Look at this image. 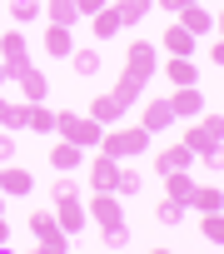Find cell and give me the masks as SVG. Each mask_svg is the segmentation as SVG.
Wrapping results in <instances>:
<instances>
[{
	"mask_svg": "<svg viewBox=\"0 0 224 254\" xmlns=\"http://www.w3.org/2000/svg\"><path fill=\"white\" fill-rule=\"evenodd\" d=\"M100 150L105 155H115V160H130V155H145L150 150V130L135 120V125H105V135H100Z\"/></svg>",
	"mask_w": 224,
	"mask_h": 254,
	"instance_id": "cell-2",
	"label": "cell"
},
{
	"mask_svg": "<svg viewBox=\"0 0 224 254\" xmlns=\"http://www.w3.org/2000/svg\"><path fill=\"white\" fill-rule=\"evenodd\" d=\"M184 209H189L184 199H169V194H165V199L155 204V219H160V224H179V219H184Z\"/></svg>",
	"mask_w": 224,
	"mask_h": 254,
	"instance_id": "cell-30",
	"label": "cell"
},
{
	"mask_svg": "<svg viewBox=\"0 0 224 254\" xmlns=\"http://www.w3.org/2000/svg\"><path fill=\"white\" fill-rule=\"evenodd\" d=\"M199 160H204L209 170H224V145H214V150H209V155H199Z\"/></svg>",
	"mask_w": 224,
	"mask_h": 254,
	"instance_id": "cell-37",
	"label": "cell"
},
{
	"mask_svg": "<svg viewBox=\"0 0 224 254\" xmlns=\"http://www.w3.org/2000/svg\"><path fill=\"white\" fill-rule=\"evenodd\" d=\"M10 244V224H5V214H0V249Z\"/></svg>",
	"mask_w": 224,
	"mask_h": 254,
	"instance_id": "cell-40",
	"label": "cell"
},
{
	"mask_svg": "<svg viewBox=\"0 0 224 254\" xmlns=\"http://www.w3.org/2000/svg\"><path fill=\"white\" fill-rule=\"evenodd\" d=\"M25 125H30V130H40V135H55V110H45V100H35Z\"/></svg>",
	"mask_w": 224,
	"mask_h": 254,
	"instance_id": "cell-29",
	"label": "cell"
},
{
	"mask_svg": "<svg viewBox=\"0 0 224 254\" xmlns=\"http://www.w3.org/2000/svg\"><path fill=\"white\" fill-rule=\"evenodd\" d=\"M55 135H65L70 145H80V150H100V135H105V125L85 110H55Z\"/></svg>",
	"mask_w": 224,
	"mask_h": 254,
	"instance_id": "cell-1",
	"label": "cell"
},
{
	"mask_svg": "<svg viewBox=\"0 0 224 254\" xmlns=\"http://www.w3.org/2000/svg\"><path fill=\"white\" fill-rule=\"evenodd\" d=\"M184 204H189V209H199V214L224 209V190H219V185H194V194H189Z\"/></svg>",
	"mask_w": 224,
	"mask_h": 254,
	"instance_id": "cell-22",
	"label": "cell"
},
{
	"mask_svg": "<svg viewBox=\"0 0 224 254\" xmlns=\"http://www.w3.org/2000/svg\"><path fill=\"white\" fill-rule=\"evenodd\" d=\"M45 160H50L60 175H70V170H80V165H85V150H80V145H70V140L60 135V140L50 145V155H45Z\"/></svg>",
	"mask_w": 224,
	"mask_h": 254,
	"instance_id": "cell-16",
	"label": "cell"
},
{
	"mask_svg": "<svg viewBox=\"0 0 224 254\" xmlns=\"http://www.w3.org/2000/svg\"><path fill=\"white\" fill-rule=\"evenodd\" d=\"M209 65H219V70H224V35H219V40H209Z\"/></svg>",
	"mask_w": 224,
	"mask_h": 254,
	"instance_id": "cell-38",
	"label": "cell"
},
{
	"mask_svg": "<svg viewBox=\"0 0 224 254\" xmlns=\"http://www.w3.org/2000/svg\"><path fill=\"white\" fill-rule=\"evenodd\" d=\"M169 105H174V120H194V115H204V90L199 85H179L169 95Z\"/></svg>",
	"mask_w": 224,
	"mask_h": 254,
	"instance_id": "cell-13",
	"label": "cell"
},
{
	"mask_svg": "<svg viewBox=\"0 0 224 254\" xmlns=\"http://www.w3.org/2000/svg\"><path fill=\"white\" fill-rule=\"evenodd\" d=\"M0 214H5V194H0Z\"/></svg>",
	"mask_w": 224,
	"mask_h": 254,
	"instance_id": "cell-43",
	"label": "cell"
},
{
	"mask_svg": "<svg viewBox=\"0 0 224 254\" xmlns=\"http://www.w3.org/2000/svg\"><path fill=\"white\" fill-rule=\"evenodd\" d=\"M160 45H165V55H194V45H199V35H189L179 20L169 25V30H160Z\"/></svg>",
	"mask_w": 224,
	"mask_h": 254,
	"instance_id": "cell-17",
	"label": "cell"
},
{
	"mask_svg": "<svg viewBox=\"0 0 224 254\" xmlns=\"http://www.w3.org/2000/svg\"><path fill=\"white\" fill-rule=\"evenodd\" d=\"M40 10H45V15L55 20V25H70V30L80 25V5H75V0H45Z\"/></svg>",
	"mask_w": 224,
	"mask_h": 254,
	"instance_id": "cell-23",
	"label": "cell"
},
{
	"mask_svg": "<svg viewBox=\"0 0 224 254\" xmlns=\"http://www.w3.org/2000/svg\"><path fill=\"white\" fill-rule=\"evenodd\" d=\"M30 190H35V175L25 165H15V160L0 165V194H5V199H25Z\"/></svg>",
	"mask_w": 224,
	"mask_h": 254,
	"instance_id": "cell-7",
	"label": "cell"
},
{
	"mask_svg": "<svg viewBox=\"0 0 224 254\" xmlns=\"http://www.w3.org/2000/svg\"><path fill=\"white\" fill-rule=\"evenodd\" d=\"M85 209H90V219H95L100 229H120V224H125V199H120L115 190H90Z\"/></svg>",
	"mask_w": 224,
	"mask_h": 254,
	"instance_id": "cell-4",
	"label": "cell"
},
{
	"mask_svg": "<svg viewBox=\"0 0 224 254\" xmlns=\"http://www.w3.org/2000/svg\"><path fill=\"white\" fill-rule=\"evenodd\" d=\"M70 70H75V75H100V50L75 45V50H70Z\"/></svg>",
	"mask_w": 224,
	"mask_h": 254,
	"instance_id": "cell-26",
	"label": "cell"
},
{
	"mask_svg": "<svg viewBox=\"0 0 224 254\" xmlns=\"http://www.w3.org/2000/svg\"><path fill=\"white\" fill-rule=\"evenodd\" d=\"M55 219H60L65 234H80V229L90 224V209H85L80 194H65V199H55Z\"/></svg>",
	"mask_w": 224,
	"mask_h": 254,
	"instance_id": "cell-8",
	"label": "cell"
},
{
	"mask_svg": "<svg viewBox=\"0 0 224 254\" xmlns=\"http://www.w3.org/2000/svg\"><path fill=\"white\" fill-rule=\"evenodd\" d=\"M65 194H80V185H75L70 175H60V180L50 185V199H65Z\"/></svg>",
	"mask_w": 224,
	"mask_h": 254,
	"instance_id": "cell-34",
	"label": "cell"
},
{
	"mask_svg": "<svg viewBox=\"0 0 224 254\" xmlns=\"http://www.w3.org/2000/svg\"><path fill=\"white\" fill-rule=\"evenodd\" d=\"M0 60H5V70H10V80L30 65V40L20 35V30H0Z\"/></svg>",
	"mask_w": 224,
	"mask_h": 254,
	"instance_id": "cell-6",
	"label": "cell"
},
{
	"mask_svg": "<svg viewBox=\"0 0 224 254\" xmlns=\"http://www.w3.org/2000/svg\"><path fill=\"white\" fill-rule=\"evenodd\" d=\"M100 234H105L110 249H125V244H130V224H120V229H100Z\"/></svg>",
	"mask_w": 224,
	"mask_h": 254,
	"instance_id": "cell-33",
	"label": "cell"
},
{
	"mask_svg": "<svg viewBox=\"0 0 224 254\" xmlns=\"http://www.w3.org/2000/svg\"><path fill=\"white\" fill-rule=\"evenodd\" d=\"M40 50L50 55V60H70V50H75V30L70 25H45V35H40Z\"/></svg>",
	"mask_w": 224,
	"mask_h": 254,
	"instance_id": "cell-9",
	"label": "cell"
},
{
	"mask_svg": "<svg viewBox=\"0 0 224 254\" xmlns=\"http://www.w3.org/2000/svg\"><path fill=\"white\" fill-rule=\"evenodd\" d=\"M140 125H145L150 135L169 130V125H174V105H169V100H150V105H145V115H140Z\"/></svg>",
	"mask_w": 224,
	"mask_h": 254,
	"instance_id": "cell-18",
	"label": "cell"
},
{
	"mask_svg": "<svg viewBox=\"0 0 224 254\" xmlns=\"http://www.w3.org/2000/svg\"><path fill=\"white\" fill-rule=\"evenodd\" d=\"M15 160V140H10V130H0V165H10Z\"/></svg>",
	"mask_w": 224,
	"mask_h": 254,
	"instance_id": "cell-35",
	"label": "cell"
},
{
	"mask_svg": "<svg viewBox=\"0 0 224 254\" xmlns=\"http://www.w3.org/2000/svg\"><path fill=\"white\" fill-rule=\"evenodd\" d=\"M115 194L125 199V194H140V170H130L125 160H120V175H115Z\"/></svg>",
	"mask_w": 224,
	"mask_h": 254,
	"instance_id": "cell-31",
	"label": "cell"
},
{
	"mask_svg": "<svg viewBox=\"0 0 224 254\" xmlns=\"http://www.w3.org/2000/svg\"><path fill=\"white\" fill-rule=\"evenodd\" d=\"M115 175H120V160L95 150L90 155V190H115Z\"/></svg>",
	"mask_w": 224,
	"mask_h": 254,
	"instance_id": "cell-10",
	"label": "cell"
},
{
	"mask_svg": "<svg viewBox=\"0 0 224 254\" xmlns=\"http://www.w3.org/2000/svg\"><path fill=\"white\" fill-rule=\"evenodd\" d=\"M30 234H35V249H40V254H65V249H70V234L60 229L55 209H35V214H30Z\"/></svg>",
	"mask_w": 224,
	"mask_h": 254,
	"instance_id": "cell-3",
	"label": "cell"
},
{
	"mask_svg": "<svg viewBox=\"0 0 224 254\" xmlns=\"http://www.w3.org/2000/svg\"><path fill=\"white\" fill-rule=\"evenodd\" d=\"M90 115H95L100 125H120V120L130 115V105H120L115 95H95V100H90Z\"/></svg>",
	"mask_w": 224,
	"mask_h": 254,
	"instance_id": "cell-20",
	"label": "cell"
},
{
	"mask_svg": "<svg viewBox=\"0 0 224 254\" xmlns=\"http://www.w3.org/2000/svg\"><path fill=\"white\" fill-rule=\"evenodd\" d=\"M35 15H40V0H10V20L15 25H30Z\"/></svg>",
	"mask_w": 224,
	"mask_h": 254,
	"instance_id": "cell-32",
	"label": "cell"
},
{
	"mask_svg": "<svg viewBox=\"0 0 224 254\" xmlns=\"http://www.w3.org/2000/svg\"><path fill=\"white\" fill-rule=\"evenodd\" d=\"M30 120V100H5L0 95V130H25Z\"/></svg>",
	"mask_w": 224,
	"mask_h": 254,
	"instance_id": "cell-21",
	"label": "cell"
},
{
	"mask_svg": "<svg viewBox=\"0 0 224 254\" xmlns=\"http://www.w3.org/2000/svg\"><path fill=\"white\" fill-rule=\"evenodd\" d=\"M90 30H95V40H110V35H120V30H125V20H120V10H115V0H110L105 10L90 15Z\"/></svg>",
	"mask_w": 224,
	"mask_h": 254,
	"instance_id": "cell-19",
	"label": "cell"
},
{
	"mask_svg": "<svg viewBox=\"0 0 224 254\" xmlns=\"http://www.w3.org/2000/svg\"><path fill=\"white\" fill-rule=\"evenodd\" d=\"M160 75H165L174 90H179V85H199V70H194V60H189V55H165Z\"/></svg>",
	"mask_w": 224,
	"mask_h": 254,
	"instance_id": "cell-12",
	"label": "cell"
},
{
	"mask_svg": "<svg viewBox=\"0 0 224 254\" xmlns=\"http://www.w3.org/2000/svg\"><path fill=\"white\" fill-rule=\"evenodd\" d=\"M214 30H219V35H224V5H219V15H214Z\"/></svg>",
	"mask_w": 224,
	"mask_h": 254,
	"instance_id": "cell-41",
	"label": "cell"
},
{
	"mask_svg": "<svg viewBox=\"0 0 224 254\" xmlns=\"http://www.w3.org/2000/svg\"><path fill=\"white\" fill-rule=\"evenodd\" d=\"M155 5H160V10H169V15H174V10H184V5H194V0H155Z\"/></svg>",
	"mask_w": 224,
	"mask_h": 254,
	"instance_id": "cell-39",
	"label": "cell"
},
{
	"mask_svg": "<svg viewBox=\"0 0 224 254\" xmlns=\"http://www.w3.org/2000/svg\"><path fill=\"white\" fill-rule=\"evenodd\" d=\"M15 85H20V100H30V105L50 95V75H45V70H35V65H25V70L15 75Z\"/></svg>",
	"mask_w": 224,
	"mask_h": 254,
	"instance_id": "cell-15",
	"label": "cell"
},
{
	"mask_svg": "<svg viewBox=\"0 0 224 254\" xmlns=\"http://www.w3.org/2000/svg\"><path fill=\"white\" fill-rule=\"evenodd\" d=\"M125 70H130V75H140V80H150V75L160 70V45H155V40H145V35H135V40L125 45Z\"/></svg>",
	"mask_w": 224,
	"mask_h": 254,
	"instance_id": "cell-5",
	"label": "cell"
},
{
	"mask_svg": "<svg viewBox=\"0 0 224 254\" xmlns=\"http://www.w3.org/2000/svg\"><path fill=\"white\" fill-rule=\"evenodd\" d=\"M189 165H194V150H189L184 140H169V145L155 155V170H160V175H169V170H189Z\"/></svg>",
	"mask_w": 224,
	"mask_h": 254,
	"instance_id": "cell-14",
	"label": "cell"
},
{
	"mask_svg": "<svg viewBox=\"0 0 224 254\" xmlns=\"http://www.w3.org/2000/svg\"><path fill=\"white\" fill-rule=\"evenodd\" d=\"M150 5H155V0H115V10H120L125 25H140V20L150 15Z\"/></svg>",
	"mask_w": 224,
	"mask_h": 254,
	"instance_id": "cell-28",
	"label": "cell"
},
{
	"mask_svg": "<svg viewBox=\"0 0 224 254\" xmlns=\"http://www.w3.org/2000/svg\"><path fill=\"white\" fill-rule=\"evenodd\" d=\"M174 20L189 30V35H209L214 30V10L204 5V0H194V5H184V10H174Z\"/></svg>",
	"mask_w": 224,
	"mask_h": 254,
	"instance_id": "cell-11",
	"label": "cell"
},
{
	"mask_svg": "<svg viewBox=\"0 0 224 254\" xmlns=\"http://www.w3.org/2000/svg\"><path fill=\"white\" fill-rule=\"evenodd\" d=\"M165 194H169V199H189V194H194L189 170H169V175H165Z\"/></svg>",
	"mask_w": 224,
	"mask_h": 254,
	"instance_id": "cell-27",
	"label": "cell"
},
{
	"mask_svg": "<svg viewBox=\"0 0 224 254\" xmlns=\"http://www.w3.org/2000/svg\"><path fill=\"white\" fill-rule=\"evenodd\" d=\"M75 5H80V20H90L95 10H105V5H110V0H75Z\"/></svg>",
	"mask_w": 224,
	"mask_h": 254,
	"instance_id": "cell-36",
	"label": "cell"
},
{
	"mask_svg": "<svg viewBox=\"0 0 224 254\" xmlns=\"http://www.w3.org/2000/svg\"><path fill=\"white\" fill-rule=\"evenodd\" d=\"M199 234H204V244L224 249V209H209V214H199Z\"/></svg>",
	"mask_w": 224,
	"mask_h": 254,
	"instance_id": "cell-24",
	"label": "cell"
},
{
	"mask_svg": "<svg viewBox=\"0 0 224 254\" xmlns=\"http://www.w3.org/2000/svg\"><path fill=\"white\" fill-rule=\"evenodd\" d=\"M5 80H10V70H5V60H0V85H5Z\"/></svg>",
	"mask_w": 224,
	"mask_h": 254,
	"instance_id": "cell-42",
	"label": "cell"
},
{
	"mask_svg": "<svg viewBox=\"0 0 224 254\" xmlns=\"http://www.w3.org/2000/svg\"><path fill=\"white\" fill-rule=\"evenodd\" d=\"M110 95H115V100H120V105H135V100H140V95H145V80H140V75H130V70H125V75H120V80H115V90H110Z\"/></svg>",
	"mask_w": 224,
	"mask_h": 254,
	"instance_id": "cell-25",
	"label": "cell"
}]
</instances>
